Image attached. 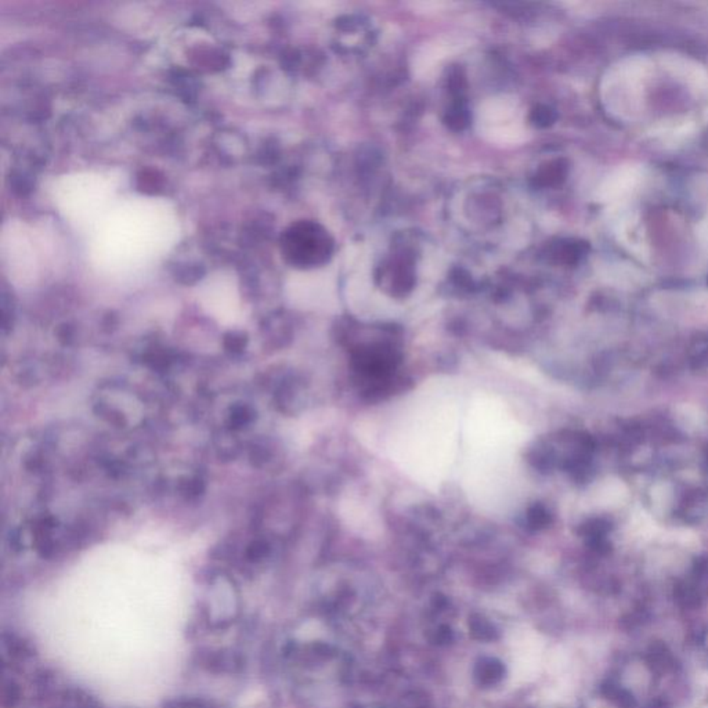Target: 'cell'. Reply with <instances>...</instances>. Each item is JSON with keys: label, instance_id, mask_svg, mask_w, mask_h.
Here are the masks:
<instances>
[{"label": "cell", "instance_id": "obj_1", "mask_svg": "<svg viewBox=\"0 0 708 708\" xmlns=\"http://www.w3.org/2000/svg\"><path fill=\"white\" fill-rule=\"evenodd\" d=\"M334 241L317 223L299 222L289 227L283 237V252L298 267L324 264L332 254Z\"/></svg>", "mask_w": 708, "mask_h": 708}, {"label": "cell", "instance_id": "obj_2", "mask_svg": "<svg viewBox=\"0 0 708 708\" xmlns=\"http://www.w3.org/2000/svg\"><path fill=\"white\" fill-rule=\"evenodd\" d=\"M382 280L388 281L392 293L405 295L412 289L415 283L412 266H410L407 260H398L385 270Z\"/></svg>", "mask_w": 708, "mask_h": 708}, {"label": "cell", "instance_id": "obj_3", "mask_svg": "<svg viewBox=\"0 0 708 708\" xmlns=\"http://www.w3.org/2000/svg\"><path fill=\"white\" fill-rule=\"evenodd\" d=\"M444 122L446 125L455 132L463 130L469 122H471V113L469 108L465 103V99H455L451 107L447 110L444 115Z\"/></svg>", "mask_w": 708, "mask_h": 708}, {"label": "cell", "instance_id": "obj_4", "mask_svg": "<svg viewBox=\"0 0 708 708\" xmlns=\"http://www.w3.org/2000/svg\"><path fill=\"white\" fill-rule=\"evenodd\" d=\"M563 179V167L559 162H554L546 165L545 168L539 170V174L536 176V180L539 186H551L556 184Z\"/></svg>", "mask_w": 708, "mask_h": 708}, {"label": "cell", "instance_id": "obj_5", "mask_svg": "<svg viewBox=\"0 0 708 708\" xmlns=\"http://www.w3.org/2000/svg\"><path fill=\"white\" fill-rule=\"evenodd\" d=\"M555 119H556V115H555V113H554L551 108L544 107V106L534 108V110H533V113L530 115V120H532L536 126H539V128H546V126L552 125Z\"/></svg>", "mask_w": 708, "mask_h": 708}]
</instances>
